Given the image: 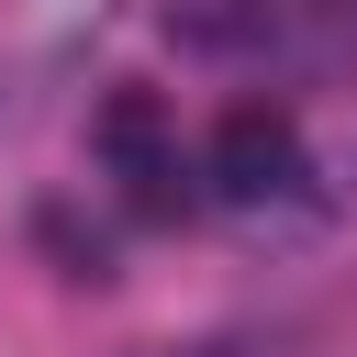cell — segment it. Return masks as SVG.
<instances>
[{"label": "cell", "instance_id": "cell-2", "mask_svg": "<svg viewBox=\"0 0 357 357\" xmlns=\"http://www.w3.org/2000/svg\"><path fill=\"white\" fill-rule=\"evenodd\" d=\"M89 145L134 178V212H178V156H167V112H156V89H112L100 123H89Z\"/></svg>", "mask_w": 357, "mask_h": 357}, {"label": "cell", "instance_id": "cell-1", "mask_svg": "<svg viewBox=\"0 0 357 357\" xmlns=\"http://www.w3.org/2000/svg\"><path fill=\"white\" fill-rule=\"evenodd\" d=\"M212 190H223L234 212L290 201V190H301V123L268 112V100H234V112L212 123Z\"/></svg>", "mask_w": 357, "mask_h": 357}]
</instances>
